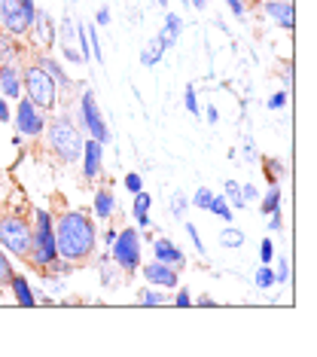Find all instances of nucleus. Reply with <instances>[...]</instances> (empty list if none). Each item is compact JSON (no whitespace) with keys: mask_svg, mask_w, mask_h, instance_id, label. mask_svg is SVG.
Instances as JSON below:
<instances>
[{"mask_svg":"<svg viewBox=\"0 0 317 357\" xmlns=\"http://www.w3.org/2000/svg\"><path fill=\"white\" fill-rule=\"evenodd\" d=\"M226 3L232 6V13H235V15H244V3H241V0H226Z\"/></svg>","mask_w":317,"mask_h":357,"instance_id":"obj_42","label":"nucleus"},{"mask_svg":"<svg viewBox=\"0 0 317 357\" xmlns=\"http://www.w3.org/2000/svg\"><path fill=\"white\" fill-rule=\"evenodd\" d=\"M95 223L86 211H68L55 223V250L70 263H83L95 250Z\"/></svg>","mask_w":317,"mask_h":357,"instance_id":"obj_1","label":"nucleus"},{"mask_svg":"<svg viewBox=\"0 0 317 357\" xmlns=\"http://www.w3.org/2000/svg\"><path fill=\"white\" fill-rule=\"evenodd\" d=\"M144 275L150 284H159V287H177V272L174 266H165V263H146L144 266Z\"/></svg>","mask_w":317,"mask_h":357,"instance_id":"obj_10","label":"nucleus"},{"mask_svg":"<svg viewBox=\"0 0 317 357\" xmlns=\"http://www.w3.org/2000/svg\"><path fill=\"white\" fill-rule=\"evenodd\" d=\"M272 214H275V217H272V223H268V226H272V229L278 232L281 226H284V220H281V211H272Z\"/></svg>","mask_w":317,"mask_h":357,"instance_id":"obj_40","label":"nucleus"},{"mask_svg":"<svg viewBox=\"0 0 317 357\" xmlns=\"http://www.w3.org/2000/svg\"><path fill=\"white\" fill-rule=\"evenodd\" d=\"M256 284H259V287H272V284H275V272L268 269V266H263V269L256 272Z\"/></svg>","mask_w":317,"mask_h":357,"instance_id":"obj_29","label":"nucleus"},{"mask_svg":"<svg viewBox=\"0 0 317 357\" xmlns=\"http://www.w3.org/2000/svg\"><path fill=\"white\" fill-rule=\"evenodd\" d=\"M0 95L3 98H19L22 95V79L13 64H0Z\"/></svg>","mask_w":317,"mask_h":357,"instance_id":"obj_11","label":"nucleus"},{"mask_svg":"<svg viewBox=\"0 0 317 357\" xmlns=\"http://www.w3.org/2000/svg\"><path fill=\"white\" fill-rule=\"evenodd\" d=\"M219 241H223L226 248H241L244 245V235L238 229H226L223 235H219Z\"/></svg>","mask_w":317,"mask_h":357,"instance_id":"obj_21","label":"nucleus"},{"mask_svg":"<svg viewBox=\"0 0 317 357\" xmlns=\"http://www.w3.org/2000/svg\"><path fill=\"white\" fill-rule=\"evenodd\" d=\"M59 259V250H55V229L52 220H49L46 211H37V220H34V238H31V254L28 263L34 266H49Z\"/></svg>","mask_w":317,"mask_h":357,"instance_id":"obj_5","label":"nucleus"},{"mask_svg":"<svg viewBox=\"0 0 317 357\" xmlns=\"http://www.w3.org/2000/svg\"><path fill=\"white\" fill-rule=\"evenodd\" d=\"M190 3L195 6V10H205V0H190Z\"/></svg>","mask_w":317,"mask_h":357,"instance_id":"obj_45","label":"nucleus"},{"mask_svg":"<svg viewBox=\"0 0 317 357\" xmlns=\"http://www.w3.org/2000/svg\"><path fill=\"white\" fill-rule=\"evenodd\" d=\"M186 232H190V238L195 241V248H199V250H201V254H205V245H201V238H199V229H195V226H192V223H186Z\"/></svg>","mask_w":317,"mask_h":357,"instance_id":"obj_33","label":"nucleus"},{"mask_svg":"<svg viewBox=\"0 0 317 357\" xmlns=\"http://www.w3.org/2000/svg\"><path fill=\"white\" fill-rule=\"evenodd\" d=\"M150 205H153V199L146 196L144 190H141V192H134V217H137V223H141V226L150 223V217H146V211H150Z\"/></svg>","mask_w":317,"mask_h":357,"instance_id":"obj_19","label":"nucleus"},{"mask_svg":"<svg viewBox=\"0 0 317 357\" xmlns=\"http://www.w3.org/2000/svg\"><path fill=\"white\" fill-rule=\"evenodd\" d=\"M180 31H183V19L180 15H168L165 19V31L159 34V40H162V46H174L177 43V37H180Z\"/></svg>","mask_w":317,"mask_h":357,"instance_id":"obj_16","label":"nucleus"},{"mask_svg":"<svg viewBox=\"0 0 317 357\" xmlns=\"http://www.w3.org/2000/svg\"><path fill=\"white\" fill-rule=\"evenodd\" d=\"M284 104H287V95L278 92V95H272V101H268V107H272V110H278V107H284Z\"/></svg>","mask_w":317,"mask_h":357,"instance_id":"obj_35","label":"nucleus"},{"mask_svg":"<svg viewBox=\"0 0 317 357\" xmlns=\"http://www.w3.org/2000/svg\"><path fill=\"white\" fill-rule=\"evenodd\" d=\"M31 238H34V226L28 223V217L19 211H3L0 214V245L19 259H28L31 254Z\"/></svg>","mask_w":317,"mask_h":357,"instance_id":"obj_2","label":"nucleus"},{"mask_svg":"<svg viewBox=\"0 0 317 357\" xmlns=\"http://www.w3.org/2000/svg\"><path fill=\"white\" fill-rule=\"evenodd\" d=\"M31 25H37L40 43H43V46H52L55 43V25H52V19H49L46 13H34V22H31Z\"/></svg>","mask_w":317,"mask_h":357,"instance_id":"obj_17","label":"nucleus"},{"mask_svg":"<svg viewBox=\"0 0 317 357\" xmlns=\"http://www.w3.org/2000/svg\"><path fill=\"white\" fill-rule=\"evenodd\" d=\"M208 123H217V107H208Z\"/></svg>","mask_w":317,"mask_h":357,"instance_id":"obj_44","label":"nucleus"},{"mask_svg":"<svg viewBox=\"0 0 317 357\" xmlns=\"http://www.w3.org/2000/svg\"><path fill=\"white\" fill-rule=\"evenodd\" d=\"M272 257H275V248H272V241H263V263H272Z\"/></svg>","mask_w":317,"mask_h":357,"instance_id":"obj_36","label":"nucleus"},{"mask_svg":"<svg viewBox=\"0 0 317 357\" xmlns=\"http://www.w3.org/2000/svg\"><path fill=\"white\" fill-rule=\"evenodd\" d=\"M210 211H214L217 217H223V220H232V211H229V205H226V199H210Z\"/></svg>","mask_w":317,"mask_h":357,"instance_id":"obj_25","label":"nucleus"},{"mask_svg":"<svg viewBox=\"0 0 317 357\" xmlns=\"http://www.w3.org/2000/svg\"><path fill=\"white\" fill-rule=\"evenodd\" d=\"M199 305H201V308H210V305H217V303H214L210 296H201V299H199Z\"/></svg>","mask_w":317,"mask_h":357,"instance_id":"obj_43","label":"nucleus"},{"mask_svg":"<svg viewBox=\"0 0 317 357\" xmlns=\"http://www.w3.org/2000/svg\"><path fill=\"white\" fill-rule=\"evenodd\" d=\"M0 25H3V31L13 37L28 34L31 22L22 10V0H0Z\"/></svg>","mask_w":317,"mask_h":357,"instance_id":"obj_7","label":"nucleus"},{"mask_svg":"<svg viewBox=\"0 0 317 357\" xmlns=\"http://www.w3.org/2000/svg\"><path fill=\"white\" fill-rule=\"evenodd\" d=\"M10 284H13V294H15V299H19V305H24V308H34L37 305V299H34V294H31V287H28V281H24L22 275H13Z\"/></svg>","mask_w":317,"mask_h":357,"instance_id":"obj_15","label":"nucleus"},{"mask_svg":"<svg viewBox=\"0 0 317 357\" xmlns=\"http://www.w3.org/2000/svg\"><path fill=\"white\" fill-rule=\"evenodd\" d=\"M113 208H116V202H113L107 186H104V190H98V196H95V214H98V217H110Z\"/></svg>","mask_w":317,"mask_h":357,"instance_id":"obj_18","label":"nucleus"},{"mask_svg":"<svg viewBox=\"0 0 317 357\" xmlns=\"http://www.w3.org/2000/svg\"><path fill=\"white\" fill-rule=\"evenodd\" d=\"M281 208V190H268V196L263 199V211L265 214H272V211Z\"/></svg>","mask_w":317,"mask_h":357,"instance_id":"obj_23","label":"nucleus"},{"mask_svg":"<svg viewBox=\"0 0 317 357\" xmlns=\"http://www.w3.org/2000/svg\"><path fill=\"white\" fill-rule=\"evenodd\" d=\"M46 141H49V150L61 162H77L79 153H83V135H79V128L73 126L68 116H59L49 123Z\"/></svg>","mask_w":317,"mask_h":357,"instance_id":"obj_3","label":"nucleus"},{"mask_svg":"<svg viewBox=\"0 0 317 357\" xmlns=\"http://www.w3.org/2000/svg\"><path fill=\"white\" fill-rule=\"evenodd\" d=\"M186 205H190V202H186L183 192H174V199H171V214H174V217H183Z\"/></svg>","mask_w":317,"mask_h":357,"instance_id":"obj_28","label":"nucleus"},{"mask_svg":"<svg viewBox=\"0 0 317 357\" xmlns=\"http://www.w3.org/2000/svg\"><path fill=\"white\" fill-rule=\"evenodd\" d=\"M83 126L92 132L95 141H107V126H104V119H101V110H98V104H95V95L92 92H86L83 95Z\"/></svg>","mask_w":317,"mask_h":357,"instance_id":"obj_8","label":"nucleus"},{"mask_svg":"<svg viewBox=\"0 0 317 357\" xmlns=\"http://www.w3.org/2000/svg\"><path fill=\"white\" fill-rule=\"evenodd\" d=\"M241 190H244V192H241V199H244V202H250V199L256 196V186H241Z\"/></svg>","mask_w":317,"mask_h":357,"instance_id":"obj_41","label":"nucleus"},{"mask_svg":"<svg viewBox=\"0 0 317 357\" xmlns=\"http://www.w3.org/2000/svg\"><path fill=\"white\" fill-rule=\"evenodd\" d=\"M98 25H110V10H107V6H101V10H98Z\"/></svg>","mask_w":317,"mask_h":357,"instance_id":"obj_37","label":"nucleus"},{"mask_svg":"<svg viewBox=\"0 0 317 357\" xmlns=\"http://www.w3.org/2000/svg\"><path fill=\"white\" fill-rule=\"evenodd\" d=\"M168 299L162 296V294H156V290H144L141 294V305H165Z\"/></svg>","mask_w":317,"mask_h":357,"instance_id":"obj_27","label":"nucleus"},{"mask_svg":"<svg viewBox=\"0 0 317 357\" xmlns=\"http://www.w3.org/2000/svg\"><path fill=\"white\" fill-rule=\"evenodd\" d=\"M174 303L180 305V308H186V305L192 303V299H190V294H186V290H180V294H177V299H174Z\"/></svg>","mask_w":317,"mask_h":357,"instance_id":"obj_39","label":"nucleus"},{"mask_svg":"<svg viewBox=\"0 0 317 357\" xmlns=\"http://www.w3.org/2000/svg\"><path fill=\"white\" fill-rule=\"evenodd\" d=\"M15 123H19L22 135H31V137L43 135V116L37 113V107H34V101H31V98H24L19 104V116H15Z\"/></svg>","mask_w":317,"mask_h":357,"instance_id":"obj_9","label":"nucleus"},{"mask_svg":"<svg viewBox=\"0 0 317 357\" xmlns=\"http://www.w3.org/2000/svg\"><path fill=\"white\" fill-rule=\"evenodd\" d=\"M22 92H28V98L34 101L37 110H52L55 98H59V89H55V79L46 74L40 64H28L22 74Z\"/></svg>","mask_w":317,"mask_h":357,"instance_id":"obj_4","label":"nucleus"},{"mask_svg":"<svg viewBox=\"0 0 317 357\" xmlns=\"http://www.w3.org/2000/svg\"><path fill=\"white\" fill-rule=\"evenodd\" d=\"M113 257L125 272H134L141 266V235L134 229H125L113 238Z\"/></svg>","mask_w":317,"mask_h":357,"instance_id":"obj_6","label":"nucleus"},{"mask_svg":"<svg viewBox=\"0 0 317 357\" xmlns=\"http://www.w3.org/2000/svg\"><path fill=\"white\" fill-rule=\"evenodd\" d=\"M162 52H165V46H162V40L156 37V40H150V43H146V50H144V64L146 68H153V64H156L159 59H162Z\"/></svg>","mask_w":317,"mask_h":357,"instance_id":"obj_20","label":"nucleus"},{"mask_svg":"<svg viewBox=\"0 0 317 357\" xmlns=\"http://www.w3.org/2000/svg\"><path fill=\"white\" fill-rule=\"evenodd\" d=\"M265 13L272 15L275 22H278L281 28H293V6H290V0H284V3H278V0H272V3H265Z\"/></svg>","mask_w":317,"mask_h":357,"instance_id":"obj_14","label":"nucleus"},{"mask_svg":"<svg viewBox=\"0 0 317 357\" xmlns=\"http://www.w3.org/2000/svg\"><path fill=\"white\" fill-rule=\"evenodd\" d=\"M226 199H229L235 208H244V205H247V202L241 199V192H238V183H232V181L226 183Z\"/></svg>","mask_w":317,"mask_h":357,"instance_id":"obj_26","label":"nucleus"},{"mask_svg":"<svg viewBox=\"0 0 317 357\" xmlns=\"http://www.w3.org/2000/svg\"><path fill=\"white\" fill-rule=\"evenodd\" d=\"M37 64H40V68H43V70H46V74L52 77V79H61V83H68V77H64V70H61V68H59V64H55V61L43 59V61H37Z\"/></svg>","mask_w":317,"mask_h":357,"instance_id":"obj_22","label":"nucleus"},{"mask_svg":"<svg viewBox=\"0 0 317 357\" xmlns=\"http://www.w3.org/2000/svg\"><path fill=\"white\" fill-rule=\"evenodd\" d=\"M88 37H92V50H95V59L98 61H104V52H101V43H98V34H95V28H88Z\"/></svg>","mask_w":317,"mask_h":357,"instance_id":"obj_34","label":"nucleus"},{"mask_svg":"<svg viewBox=\"0 0 317 357\" xmlns=\"http://www.w3.org/2000/svg\"><path fill=\"white\" fill-rule=\"evenodd\" d=\"M183 101H186V110H190V113H199V104H195V89L192 86H186Z\"/></svg>","mask_w":317,"mask_h":357,"instance_id":"obj_30","label":"nucleus"},{"mask_svg":"<svg viewBox=\"0 0 317 357\" xmlns=\"http://www.w3.org/2000/svg\"><path fill=\"white\" fill-rule=\"evenodd\" d=\"M247 3H256V0H247Z\"/></svg>","mask_w":317,"mask_h":357,"instance_id":"obj_47","label":"nucleus"},{"mask_svg":"<svg viewBox=\"0 0 317 357\" xmlns=\"http://www.w3.org/2000/svg\"><path fill=\"white\" fill-rule=\"evenodd\" d=\"M101 147H104L101 141H86V165H83L86 181H92L101 172Z\"/></svg>","mask_w":317,"mask_h":357,"instance_id":"obj_13","label":"nucleus"},{"mask_svg":"<svg viewBox=\"0 0 317 357\" xmlns=\"http://www.w3.org/2000/svg\"><path fill=\"white\" fill-rule=\"evenodd\" d=\"M156 3H159V6H165V3H168V0H156Z\"/></svg>","mask_w":317,"mask_h":357,"instance_id":"obj_46","label":"nucleus"},{"mask_svg":"<svg viewBox=\"0 0 317 357\" xmlns=\"http://www.w3.org/2000/svg\"><path fill=\"white\" fill-rule=\"evenodd\" d=\"M10 278H13V263H10V257L0 250V287H3V284H10Z\"/></svg>","mask_w":317,"mask_h":357,"instance_id":"obj_24","label":"nucleus"},{"mask_svg":"<svg viewBox=\"0 0 317 357\" xmlns=\"http://www.w3.org/2000/svg\"><path fill=\"white\" fill-rule=\"evenodd\" d=\"M156 259H159V263H165V266H177V269L186 263L183 250H177L168 238H156Z\"/></svg>","mask_w":317,"mask_h":357,"instance_id":"obj_12","label":"nucleus"},{"mask_svg":"<svg viewBox=\"0 0 317 357\" xmlns=\"http://www.w3.org/2000/svg\"><path fill=\"white\" fill-rule=\"evenodd\" d=\"M210 199H214V192H210V190H199V192H195V205H199V208H210Z\"/></svg>","mask_w":317,"mask_h":357,"instance_id":"obj_31","label":"nucleus"},{"mask_svg":"<svg viewBox=\"0 0 317 357\" xmlns=\"http://www.w3.org/2000/svg\"><path fill=\"white\" fill-rule=\"evenodd\" d=\"M0 123H10V107H6L3 95H0Z\"/></svg>","mask_w":317,"mask_h":357,"instance_id":"obj_38","label":"nucleus"},{"mask_svg":"<svg viewBox=\"0 0 317 357\" xmlns=\"http://www.w3.org/2000/svg\"><path fill=\"white\" fill-rule=\"evenodd\" d=\"M125 186L132 190V196H134V192H141V174H128L125 177Z\"/></svg>","mask_w":317,"mask_h":357,"instance_id":"obj_32","label":"nucleus"}]
</instances>
